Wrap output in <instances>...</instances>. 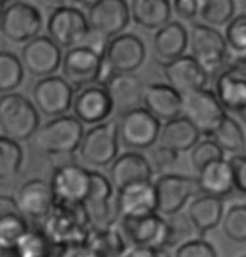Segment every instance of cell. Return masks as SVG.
I'll return each mask as SVG.
<instances>
[{"instance_id":"6da1fadb","label":"cell","mask_w":246,"mask_h":257,"mask_svg":"<svg viewBox=\"0 0 246 257\" xmlns=\"http://www.w3.org/2000/svg\"><path fill=\"white\" fill-rule=\"evenodd\" d=\"M37 227L44 232L56 250L85 244L91 229L83 207L62 205V203H54L52 210L39 222Z\"/></svg>"},{"instance_id":"7a4b0ae2","label":"cell","mask_w":246,"mask_h":257,"mask_svg":"<svg viewBox=\"0 0 246 257\" xmlns=\"http://www.w3.org/2000/svg\"><path fill=\"white\" fill-rule=\"evenodd\" d=\"M85 137V124L73 114L52 118L39 126L31 138L32 148L46 157H64L78 152Z\"/></svg>"},{"instance_id":"3957f363","label":"cell","mask_w":246,"mask_h":257,"mask_svg":"<svg viewBox=\"0 0 246 257\" xmlns=\"http://www.w3.org/2000/svg\"><path fill=\"white\" fill-rule=\"evenodd\" d=\"M41 126V114L32 101L19 93L0 96V137L16 143L29 142Z\"/></svg>"},{"instance_id":"277c9868","label":"cell","mask_w":246,"mask_h":257,"mask_svg":"<svg viewBox=\"0 0 246 257\" xmlns=\"http://www.w3.org/2000/svg\"><path fill=\"white\" fill-rule=\"evenodd\" d=\"M189 32V51L194 61L199 64L209 77H216L228 66V46L224 36L218 29L204 26V24H192Z\"/></svg>"},{"instance_id":"5b68a950","label":"cell","mask_w":246,"mask_h":257,"mask_svg":"<svg viewBox=\"0 0 246 257\" xmlns=\"http://www.w3.org/2000/svg\"><path fill=\"white\" fill-rule=\"evenodd\" d=\"M118 148L120 138L117 121L110 119L86 130L78 148V153L79 158L90 167L105 168L110 167L117 160Z\"/></svg>"},{"instance_id":"8992f818","label":"cell","mask_w":246,"mask_h":257,"mask_svg":"<svg viewBox=\"0 0 246 257\" xmlns=\"http://www.w3.org/2000/svg\"><path fill=\"white\" fill-rule=\"evenodd\" d=\"M44 19L41 11L27 2L6 4L0 19V34L12 44H27L41 36Z\"/></svg>"},{"instance_id":"52a82bcc","label":"cell","mask_w":246,"mask_h":257,"mask_svg":"<svg viewBox=\"0 0 246 257\" xmlns=\"http://www.w3.org/2000/svg\"><path fill=\"white\" fill-rule=\"evenodd\" d=\"M47 37L59 49H73L85 42L90 34V24L86 14L78 7L61 6L49 14L46 22Z\"/></svg>"},{"instance_id":"ba28073f","label":"cell","mask_w":246,"mask_h":257,"mask_svg":"<svg viewBox=\"0 0 246 257\" xmlns=\"http://www.w3.org/2000/svg\"><path fill=\"white\" fill-rule=\"evenodd\" d=\"M49 185L56 203L83 207L91 190V170L78 163H62L54 168Z\"/></svg>"},{"instance_id":"9c48e42d","label":"cell","mask_w":246,"mask_h":257,"mask_svg":"<svg viewBox=\"0 0 246 257\" xmlns=\"http://www.w3.org/2000/svg\"><path fill=\"white\" fill-rule=\"evenodd\" d=\"M160 126V121L143 108L125 113L117 119L120 143L125 145L128 152H143L155 147Z\"/></svg>"},{"instance_id":"30bf717a","label":"cell","mask_w":246,"mask_h":257,"mask_svg":"<svg viewBox=\"0 0 246 257\" xmlns=\"http://www.w3.org/2000/svg\"><path fill=\"white\" fill-rule=\"evenodd\" d=\"M118 227L127 244L132 247L169 249L172 247V229L166 217L153 213L142 219L118 220Z\"/></svg>"},{"instance_id":"8fae6325","label":"cell","mask_w":246,"mask_h":257,"mask_svg":"<svg viewBox=\"0 0 246 257\" xmlns=\"http://www.w3.org/2000/svg\"><path fill=\"white\" fill-rule=\"evenodd\" d=\"M74 88L62 76H47L37 82L32 88V104L37 113L47 118H59L67 114L71 109L74 98Z\"/></svg>"},{"instance_id":"7c38bea8","label":"cell","mask_w":246,"mask_h":257,"mask_svg":"<svg viewBox=\"0 0 246 257\" xmlns=\"http://www.w3.org/2000/svg\"><path fill=\"white\" fill-rule=\"evenodd\" d=\"M157 193V213L162 217L177 215L187 200L199 195L196 178L179 173H162L153 180Z\"/></svg>"},{"instance_id":"4fadbf2b","label":"cell","mask_w":246,"mask_h":257,"mask_svg":"<svg viewBox=\"0 0 246 257\" xmlns=\"http://www.w3.org/2000/svg\"><path fill=\"white\" fill-rule=\"evenodd\" d=\"M182 116L191 121L199 135L211 138L228 114L219 104L214 91L206 88L191 96H186Z\"/></svg>"},{"instance_id":"5bb4252c","label":"cell","mask_w":246,"mask_h":257,"mask_svg":"<svg viewBox=\"0 0 246 257\" xmlns=\"http://www.w3.org/2000/svg\"><path fill=\"white\" fill-rule=\"evenodd\" d=\"M86 19L90 31L105 39H113L127 31L130 21V6L125 0H98L86 6Z\"/></svg>"},{"instance_id":"9a60e30c","label":"cell","mask_w":246,"mask_h":257,"mask_svg":"<svg viewBox=\"0 0 246 257\" xmlns=\"http://www.w3.org/2000/svg\"><path fill=\"white\" fill-rule=\"evenodd\" d=\"M115 188L108 177L98 170H91V190L83 203L86 217L91 227H110L118 224L117 207H115Z\"/></svg>"},{"instance_id":"2e32d148","label":"cell","mask_w":246,"mask_h":257,"mask_svg":"<svg viewBox=\"0 0 246 257\" xmlns=\"http://www.w3.org/2000/svg\"><path fill=\"white\" fill-rule=\"evenodd\" d=\"M145 57L147 47L142 39L135 34L123 32L110 39L103 59L113 74H135V71L143 66Z\"/></svg>"},{"instance_id":"e0dca14e","label":"cell","mask_w":246,"mask_h":257,"mask_svg":"<svg viewBox=\"0 0 246 257\" xmlns=\"http://www.w3.org/2000/svg\"><path fill=\"white\" fill-rule=\"evenodd\" d=\"M62 77L73 88H85V86L100 82L101 71H103V56L96 54L86 46H78L67 49L62 54L61 62Z\"/></svg>"},{"instance_id":"ac0fdd59","label":"cell","mask_w":246,"mask_h":257,"mask_svg":"<svg viewBox=\"0 0 246 257\" xmlns=\"http://www.w3.org/2000/svg\"><path fill=\"white\" fill-rule=\"evenodd\" d=\"M71 111L81 124L96 126L110 121L113 116V103L107 88L100 82H95L74 91Z\"/></svg>"},{"instance_id":"d6986e66","label":"cell","mask_w":246,"mask_h":257,"mask_svg":"<svg viewBox=\"0 0 246 257\" xmlns=\"http://www.w3.org/2000/svg\"><path fill=\"white\" fill-rule=\"evenodd\" d=\"M19 59L22 62L24 71L42 79L54 76L61 69L62 49H59L47 36H37L31 42L24 44Z\"/></svg>"},{"instance_id":"ffe728a7","label":"cell","mask_w":246,"mask_h":257,"mask_svg":"<svg viewBox=\"0 0 246 257\" xmlns=\"http://www.w3.org/2000/svg\"><path fill=\"white\" fill-rule=\"evenodd\" d=\"M118 220L142 219L157 213V193L153 182H140L122 188L115 195Z\"/></svg>"},{"instance_id":"44dd1931","label":"cell","mask_w":246,"mask_h":257,"mask_svg":"<svg viewBox=\"0 0 246 257\" xmlns=\"http://www.w3.org/2000/svg\"><path fill=\"white\" fill-rule=\"evenodd\" d=\"M163 77L167 79L166 84L176 89L182 98L206 89L211 79L191 54H184L163 64Z\"/></svg>"},{"instance_id":"7402d4cb","label":"cell","mask_w":246,"mask_h":257,"mask_svg":"<svg viewBox=\"0 0 246 257\" xmlns=\"http://www.w3.org/2000/svg\"><path fill=\"white\" fill-rule=\"evenodd\" d=\"M16 203L19 213L24 219L41 222L54 207V195H52L49 182L42 178H31L24 182L16 193Z\"/></svg>"},{"instance_id":"603a6c76","label":"cell","mask_w":246,"mask_h":257,"mask_svg":"<svg viewBox=\"0 0 246 257\" xmlns=\"http://www.w3.org/2000/svg\"><path fill=\"white\" fill-rule=\"evenodd\" d=\"M153 168L148 158L140 152H125L110 165L108 180L115 190L140 182H153Z\"/></svg>"},{"instance_id":"cb8c5ba5","label":"cell","mask_w":246,"mask_h":257,"mask_svg":"<svg viewBox=\"0 0 246 257\" xmlns=\"http://www.w3.org/2000/svg\"><path fill=\"white\" fill-rule=\"evenodd\" d=\"M214 94L224 111L239 114L246 108V67L226 66L216 76Z\"/></svg>"},{"instance_id":"d4e9b609","label":"cell","mask_w":246,"mask_h":257,"mask_svg":"<svg viewBox=\"0 0 246 257\" xmlns=\"http://www.w3.org/2000/svg\"><path fill=\"white\" fill-rule=\"evenodd\" d=\"M142 108L158 121H171L182 116L184 98L166 82H152L143 88Z\"/></svg>"},{"instance_id":"484cf974","label":"cell","mask_w":246,"mask_h":257,"mask_svg":"<svg viewBox=\"0 0 246 257\" xmlns=\"http://www.w3.org/2000/svg\"><path fill=\"white\" fill-rule=\"evenodd\" d=\"M113 103V114L122 116L142 108L143 88L137 74H112L103 82Z\"/></svg>"},{"instance_id":"4316f807","label":"cell","mask_w":246,"mask_h":257,"mask_svg":"<svg viewBox=\"0 0 246 257\" xmlns=\"http://www.w3.org/2000/svg\"><path fill=\"white\" fill-rule=\"evenodd\" d=\"M199 195H209L216 198H226L234 192L233 173L228 160H218L197 172L196 177Z\"/></svg>"},{"instance_id":"83f0119b","label":"cell","mask_w":246,"mask_h":257,"mask_svg":"<svg viewBox=\"0 0 246 257\" xmlns=\"http://www.w3.org/2000/svg\"><path fill=\"white\" fill-rule=\"evenodd\" d=\"M187 46H189V32L177 21H171L153 34V52L162 66L184 56Z\"/></svg>"},{"instance_id":"f1b7e54d","label":"cell","mask_w":246,"mask_h":257,"mask_svg":"<svg viewBox=\"0 0 246 257\" xmlns=\"http://www.w3.org/2000/svg\"><path fill=\"white\" fill-rule=\"evenodd\" d=\"M199 138L201 135L192 126L191 121L186 119L184 116H179L176 119L166 121L160 126L157 145L169 150V152L181 155L184 152H191L199 143Z\"/></svg>"},{"instance_id":"f546056e","label":"cell","mask_w":246,"mask_h":257,"mask_svg":"<svg viewBox=\"0 0 246 257\" xmlns=\"http://www.w3.org/2000/svg\"><path fill=\"white\" fill-rule=\"evenodd\" d=\"M186 217L192 229L202 237L221 224L224 217V202L216 197L197 195L187 207Z\"/></svg>"},{"instance_id":"4dcf8cb0","label":"cell","mask_w":246,"mask_h":257,"mask_svg":"<svg viewBox=\"0 0 246 257\" xmlns=\"http://www.w3.org/2000/svg\"><path fill=\"white\" fill-rule=\"evenodd\" d=\"M128 6L132 21L147 31H158L171 22L172 6L167 0H133Z\"/></svg>"},{"instance_id":"1f68e13d","label":"cell","mask_w":246,"mask_h":257,"mask_svg":"<svg viewBox=\"0 0 246 257\" xmlns=\"http://www.w3.org/2000/svg\"><path fill=\"white\" fill-rule=\"evenodd\" d=\"M85 244L101 257H122L128 250L127 239L123 237L118 224L101 229L91 227Z\"/></svg>"},{"instance_id":"d6a6232c","label":"cell","mask_w":246,"mask_h":257,"mask_svg":"<svg viewBox=\"0 0 246 257\" xmlns=\"http://www.w3.org/2000/svg\"><path fill=\"white\" fill-rule=\"evenodd\" d=\"M223 36L229 51L228 66L246 67V14L231 19Z\"/></svg>"},{"instance_id":"836d02e7","label":"cell","mask_w":246,"mask_h":257,"mask_svg":"<svg viewBox=\"0 0 246 257\" xmlns=\"http://www.w3.org/2000/svg\"><path fill=\"white\" fill-rule=\"evenodd\" d=\"M56 247L51 244L39 227H29L14 249V257H54Z\"/></svg>"},{"instance_id":"e575fe53","label":"cell","mask_w":246,"mask_h":257,"mask_svg":"<svg viewBox=\"0 0 246 257\" xmlns=\"http://www.w3.org/2000/svg\"><path fill=\"white\" fill-rule=\"evenodd\" d=\"M211 140L226 153L231 155H243L246 150V135L241 124L231 116H226L221 126L214 132Z\"/></svg>"},{"instance_id":"d590c367","label":"cell","mask_w":246,"mask_h":257,"mask_svg":"<svg viewBox=\"0 0 246 257\" xmlns=\"http://www.w3.org/2000/svg\"><path fill=\"white\" fill-rule=\"evenodd\" d=\"M29 222L21 213L0 219V257L14 254L17 242L29 230Z\"/></svg>"},{"instance_id":"8d00e7d4","label":"cell","mask_w":246,"mask_h":257,"mask_svg":"<svg viewBox=\"0 0 246 257\" xmlns=\"http://www.w3.org/2000/svg\"><path fill=\"white\" fill-rule=\"evenodd\" d=\"M24 67L17 54L0 51V93L11 94L24 82Z\"/></svg>"},{"instance_id":"74e56055","label":"cell","mask_w":246,"mask_h":257,"mask_svg":"<svg viewBox=\"0 0 246 257\" xmlns=\"http://www.w3.org/2000/svg\"><path fill=\"white\" fill-rule=\"evenodd\" d=\"M236 2L234 0H202L199 4L201 24L209 27L228 26L234 17Z\"/></svg>"},{"instance_id":"f35d334b","label":"cell","mask_w":246,"mask_h":257,"mask_svg":"<svg viewBox=\"0 0 246 257\" xmlns=\"http://www.w3.org/2000/svg\"><path fill=\"white\" fill-rule=\"evenodd\" d=\"M24 163V150L21 143L0 137V182L11 180L21 172Z\"/></svg>"},{"instance_id":"ab89813d","label":"cell","mask_w":246,"mask_h":257,"mask_svg":"<svg viewBox=\"0 0 246 257\" xmlns=\"http://www.w3.org/2000/svg\"><path fill=\"white\" fill-rule=\"evenodd\" d=\"M221 229L231 242L246 244V203H236L224 212Z\"/></svg>"},{"instance_id":"60d3db41","label":"cell","mask_w":246,"mask_h":257,"mask_svg":"<svg viewBox=\"0 0 246 257\" xmlns=\"http://www.w3.org/2000/svg\"><path fill=\"white\" fill-rule=\"evenodd\" d=\"M218 160H224V152L211 138H206L202 142L199 140V143L191 150V165L196 172Z\"/></svg>"},{"instance_id":"b9f144b4","label":"cell","mask_w":246,"mask_h":257,"mask_svg":"<svg viewBox=\"0 0 246 257\" xmlns=\"http://www.w3.org/2000/svg\"><path fill=\"white\" fill-rule=\"evenodd\" d=\"M174 257H218V250L204 237H192L177 245Z\"/></svg>"},{"instance_id":"7bdbcfd3","label":"cell","mask_w":246,"mask_h":257,"mask_svg":"<svg viewBox=\"0 0 246 257\" xmlns=\"http://www.w3.org/2000/svg\"><path fill=\"white\" fill-rule=\"evenodd\" d=\"M228 163L233 173L234 192L246 195V155H231Z\"/></svg>"},{"instance_id":"ee69618b","label":"cell","mask_w":246,"mask_h":257,"mask_svg":"<svg viewBox=\"0 0 246 257\" xmlns=\"http://www.w3.org/2000/svg\"><path fill=\"white\" fill-rule=\"evenodd\" d=\"M150 158L152 160H148V162H150L153 172H163L167 167H171V165L177 162L179 155L155 145L153 148H150Z\"/></svg>"},{"instance_id":"f6af8a7d","label":"cell","mask_w":246,"mask_h":257,"mask_svg":"<svg viewBox=\"0 0 246 257\" xmlns=\"http://www.w3.org/2000/svg\"><path fill=\"white\" fill-rule=\"evenodd\" d=\"M199 0H176L171 2L172 12H176L177 16L184 21H192L199 16Z\"/></svg>"},{"instance_id":"bcb514c9","label":"cell","mask_w":246,"mask_h":257,"mask_svg":"<svg viewBox=\"0 0 246 257\" xmlns=\"http://www.w3.org/2000/svg\"><path fill=\"white\" fill-rule=\"evenodd\" d=\"M54 257H101V255L96 254L86 244H79V245H71V247H64V249H59Z\"/></svg>"},{"instance_id":"7dc6e473","label":"cell","mask_w":246,"mask_h":257,"mask_svg":"<svg viewBox=\"0 0 246 257\" xmlns=\"http://www.w3.org/2000/svg\"><path fill=\"white\" fill-rule=\"evenodd\" d=\"M122 257H171L167 249H150V247H130Z\"/></svg>"},{"instance_id":"c3c4849f","label":"cell","mask_w":246,"mask_h":257,"mask_svg":"<svg viewBox=\"0 0 246 257\" xmlns=\"http://www.w3.org/2000/svg\"><path fill=\"white\" fill-rule=\"evenodd\" d=\"M19 208L16 203V198L11 195H0V219L9 215H17Z\"/></svg>"},{"instance_id":"681fc988","label":"cell","mask_w":246,"mask_h":257,"mask_svg":"<svg viewBox=\"0 0 246 257\" xmlns=\"http://www.w3.org/2000/svg\"><path fill=\"white\" fill-rule=\"evenodd\" d=\"M239 118L243 119L244 123H246V108H244V109H243V111H241V113H239Z\"/></svg>"},{"instance_id":"f907efd6","label":"cell","mask_w":246,"mask_h":257,"mask_svg":"<svg viewBox=\"0 0 246 257\" xmlns=\"http://www.w3.org/2000/svg\"><path fill=\"white\" fill-rule=\"evenodd\" d=\"M4 9H6V2H0V19H2V14H4Z\"/></svg>"},{"instance_id":"816d5d0a","label":"cell","mask_w":246,"mask_h":257,"mask_svg":"<svg viewBox=\"0 0 246 257\" xmlns=\"http://www.w3.org/2000/svg\"><path fill=\"white\" fill-rule=\"evenodd\" d=\"M241 257H246V254H244V255H241Z\"/></svg>"},{"instance_id":"f5cc1de1","label":"cell","mask_w":246,"mask_h":257,"mask_svg":"<svg viewBox=\"0 0 246 257\" xmlns=\"http://www.w3.org/2000/svg\"><path fill=\"white\" fill-rule=\"evenodd\" d=\"M7 257H14V255H7Z\"/></svg>"}]
</instances>
